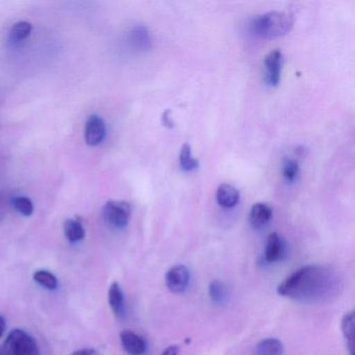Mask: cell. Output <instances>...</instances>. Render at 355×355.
Segmentation results:
<instances>
[{"mask_svg":"<svg viewBox=\"0 0 355 355\" xmlns=\"http://www.w3.org/2000/svg\"><path fill=\"white\" fill-rule=\"evenodd\" d=\"M178 352H180V347L178 345H173V346L166 348V350L161 355H178Z\"/></svg>","mask_w":355,"mask_h":355,"instance_id":"cb8c5ba5","label":"cell"},{"mask_svg":"<svg viewBox=\"0 0 355 355\" xmlns=\"http://www.w3.org/2000/svg\"><path fill=\"white\" fill-rule=\"evenodd\" d=\"M103 219L111 227L123 230L128 225L132 207L126 201H107L103 209Z\"/></svg>","mask_w":355,"mask_h":355,"instance_id":"277c9868","label":"cell"},{"mask_svg":"<svg viewBox=\"0 0 355 355\" xmlns=\"http://www.w3.org/2000/svg\"><path fill=\"white\" fill-rule=\"evenodd\" d=\"M0 355H5V353H3V351L0 349Z\"/></svg>","mask_w":355,"mask_h":355,"instance_id":"484cf974","label":"cell"},{"mask_svg":"<svg viewBox=\"0 0 355 355\" xmlns=\"http://www.w3.org/2000/svg\"><path fill=\"white\" fill-rule=\"evenodd\" d=\"M107 297H109V304L113 313L117 317H122L125 313V300H124L123 291L119 282H114L110 286Z\"/></svg>","mask_w":355,"mask_h":355,"instance_id":"7c38bea8","label":"cell"},{"mask_svg":"<svg viewBox=\"0 0 355 355\" xmlns=\"http://www.w3.org/2000/svg\"><path fill=\"white\" fill-rule=\"evenodd\" d=\"M338 288L336 272L325 265H309L295 271L278 286L277 293L293 300L313 301L329 298Z\"/></svg>","mask_w":355,"mask_h":355,"instance_id":"6da1fadb","label":"cell"},{"mask_svg":"<svg viewBox=\"0 0 355 355\" xmlns=\"http://www.w3.org/2000/svg\"><path fill=\"white\" fill-rule=\"evenodd\" d=\"M130 43L137 51H147L151 46V37L145 26H139L132 28L130 33Z\"/></svg>","mask_w":355,"mask_h":355,"instance_id":"4fadbf2b","label":"cell"},{"mask_svg":"<svg viewBox=\"0 0 355 355\" xmlns=\"http://www.w3.org/2000/svg\"><path fill=\"white\" fill-rule=\"evenodd\" d=\"M282 174H284V180L288 182H294L299 174L298 162L293 159H286L282 165Z\"/></svg>","mask_w":355,"mask_h":355,"instance_id":"7402d4cb","label":"cell"},{"mask_svg":"<svg viewBox=\"0 0 355 355\" xmlns=\"http://www.w3.org/2000/svg\"><path fill=\"white\" fill-rule=\"evenodd\" d=\"M33 31L32 24L28 21H20L14 24L10 31V40L14 43L22 42L31 36Z\"/></svg>","mask_w":355,"mask_h":355,"instance_id":"ac0fdd59","label":"cell"},{"mask_svg":"<svg viewBox=\"0 0 355 355\" xmlns=\"http://www.w3.org/2000/svg\"><path fill=\"white\" fill-rule=\"evenodd\" d=\"M216 199L220 207L232 209L240 201V193L232 184H222L218 187Z\"/></svg>","mask_w":355,"mask_h":355,"instance_id":"30bf717a","label":"cell"},{"mask_svg":"<svg viewBox=\"0 0 355 355\" xmlns=\"http://www.w3.org/2000/svg\"><path fill=\"white\" fill-rule=\"evenodd\" d=\"M209 295L211 302L216 305L225 304L228 300L227 286L221 280H213L209 286Z\"/></svg>","mask_w":355,"mask_h":355,"instance_id":"2e32d148","label":"cell"},{"mask_svg":"<svg viewBox=\"0 0 355 355\" xmlns=\"http://www.w3.org/2000/svg\"><path fill=\"white\" fill-rule=\"evenodd\" d=\"M12 205H13L14 209L21 214V215L28 216L33 215L34 213V205H33L32 200L28 197L19 196L15 197L12 200Z\"/></svg>","mask_w":355,"mask_h":355,"instance_id":"44dd1931","label":"cell"},{"mask_svg":"<svg viewBox=\"0 0 355 355\" xmlns=\"http://www.w3.org/2000/svg\"><path fill=\"white\" fill-rule=\"evenodd\" d=\"M71 355H101L98 351L95 350L93 348H84L80 349V350L76 351L72 353Z\"/></svg>","mask_w":355,"mask_h":355,"instance_id":"603a6c76","label":"cell"},{"mask_svg":"<svg viewBox=\"0 0 355 355\" xmlns=\"http://www.w3.org/2000/svg\"><path fill=\"white\" fill-rule=\"evenodd\" d=\"M284 345L277 338H265L257 346V355H282Z\"/></svg>","mask_w":355,"mask_h":355,"instance_id":"e0dca14e","label":"cell"},{"mask_svg":"<svg viewBox=\"0 0 355 355\" xmlns=\"http://www.w3.org/2000/svg\"><path fill=\"white\" fill-rule=\"evenodd\" d=\"M64 232L67 240L71 243H78L84 240L86 230L82 222L76 219H67L64 223Z\"/></svg>","mask_w":355,"mask_h":355,"instance_id":"9a60e30c","label":"cell"},{"mask_svg":"<svg viewBox=\"0 0 355 355\" xmlns=\"http://www.w3.org/2000/svg\"><path fill=\"white\" fill-rule=\"evenodd\" d=\"M5 355H41L34 336L22 329H13L3 343Z\"/></svg>","mask_w":355,"mask_h":355,"instance_id":"3957f363","label":"cell"},{"mask_svg":"<svg viewBox=\"0 0 355 355\" xmlns=\"http://www.w3.org/2000/svg\"><path fill=\"white\" fill-rule=\"evenodd\" d=\"M6 328H7V321H6L5 317L0 315V336H3L5 334Z\"/></svg>","mask_w":355,"mask_h":355,"instance_id":"d4e9b609","label":"cell"},{"mask_svg":"<svg viewBox=\"0 0 355 355\" xmlns=\"http://www.w3.org/2000/svg\"><path fill=\"white\" fill-rule=\"evenodd\" d=\"M34 279L39 286L51 291L57 290L58 284H59L55 274L47 271V270H38L35 272Z\"/></svg>","mask_w":355,"mask_h":355,"instance_id":"ffe728a7","label":"cell"},{"mask_svg":"<svg viewBox=\"0 0 355 355\" xmlns=\"http://www.w3.org/2000/svg\"><path fill=\"white\" fill-rule=\"evenodd\" d=\"M165 282L170 292L182 294L190 284V271L184 266H174L166 273Z\"/></svg>","mask_w":355,"mask_h":355,"instance_id":"5b68a950","label":"cell"},{"mask_svg":"<svg viewBox=\"0 0 355 355\" xmlns=\"http://www.w3.org/2000/svg\"><path fill=\"white\" fill-rule=\"evenodd\" d=\"M272 217H273V211L271 207L266 203L261 202L253 205L250 209V215H249L251 224L257 228H261L267 225Z\"/></svg>","mask_w":355,"mask_h":355,"instance_id":"8fae6325","label":"cell"},{"mask_svg":"<svg viewBox=\"0 0 355 355\" xmlns=\"http://www.w3.org/2000/svg\"><path fill=\"white\" fill-rule=\"evenodd\" d=\"M354 311L345 313L342 319V331L347 340V345L350 351V355H354V332H355Z\"/></svg>","mask_w":355,"mask_h":355,"instance_id":"5bb4252c","label":"cell"},{"mask_svg":"<svg viewBox=\"0 0 355 355\" xmlns=\"http://www.w3.org/2000/svg\"><path fill=\"white\" fill-rule=\"evenodd\" d=\"M180 165L184 171L192 172L198 168L199 163L192 155L191 146L189 144H184L180 153Z\"/></svg>","mask_w":355,"mask_h":355,"instance_id":"d6986e66","label":"cell"},{"mask_svg":"<svg viewBox=\"0 0 355 355\" xmlns=\"http://www.w3.org/2000/svg\"><path fill=\"white\" fill-rule=\"evenodd\" d=\"M293 17L286 12L272 11L251 20L250 31L259 38L271 39L284 36L293 28Z\"/></svg>","mask_w":355,"mask_h":355,"instance_id":"7a4b0ae2","label":"cell"},{"mask_svg":"<svg viewBox=\"0 0 355 355\" xmlns=\"http://www.w3.org/2000/svg\"><path fill=\"white\" fill-rule=\"evenodd\" d=\"M286 247L284 239L277 234L272 232L267 239L263 259L267 263H278L286 257Z\"/></svg>","mask_w":355,"mask_h":355,"instance_id":"52a82bcc","label":"cell"},{"mask_svg":"<svg viewBox=\"0 0 355 355\" xmlns=\"http://www.w3.org/2000/svg\"><path fill=\"white\" fill-rule=\"evenodd\" d=\"M120 342L122 348L130 355H143L146 352V340L136 332L123 330L120 334Z\"/></svg>","mask_w":355,"mask_h":355,"instance_id":"9c48e42d","label":"cell"},{"mask_svg":"<svg viewBox=\"0 0 355 355\" xmlns=\"http://www.w3.org/2000/svg\"><path fill=\"white\" fill-rule=\"evenodd\" d=\"M107 136L105 120L98 115H91L85 126V141L89 146H97Z\"/></svg>","mask_w":355,"mask_h":355,"instance_id":"8992f818","label":"cell"},{"mask_svg":"<svg viewBox=\"0 0 355 355\" xmlns=\"http://www.w3.org/2000/svg\"><path fill=\"white\" fill-rule=\"evenodd\" d=\"M282 61L284 59H282V51L278 49L270 51L267 57L265 58V78L269 86L277 87L279 84Z\"/></svg>","mask_w":355,"mask_h":355,"instance_id":"ba28073f","label":"cell"}]
</instances>
